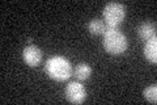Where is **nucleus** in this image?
Listing matches in <instances>:
<instances>
[{
	"label": "nucleus",
	"mask_w": 157,
	"mask_h": 105,
	"mask_svg": "<svg viewBox=\"0 0 157 105\" xmlns=\"http://www.w3.org/2000/svg\"><path fill=\"white\" fill-rule=\"evenodd\" d=\"M144 97L147 101H149L152 104H156L157 103V86H149L144 89Z\"/></svg>",
	"instance_id": "obj_10"
},
{
	"label": "nucleus",
	"mask_w": 157,
	"mask_h": 105,
	"mask_svg": "<svg viewBox=\"0 0 157 105\" xmlns=\"http://www.w3.org/2000/svg\"><path fill=\"white\" fill-rule=\"evenodd\" d=\"M143 53L147 61L151 62L152 64H156L157 62V38L156 37L145 41Z\"/></svg>",
	"instance_id": "obj_6"
},
{
	"label": "nucleus",
	"mask_w": 157,
	"mask_h": 105,
	"mask_svg": "<svg viewBox=\"0 0 157 105\" xmlns=\"http://www.w3.org/2000/svg\"><path fill=\"white\" fill-rule=\"evenodd\" d=\"M22 59L28 66L36 67L42 61V51L41 49L34 46V45H29L22 50Z\"/></svg>",
	"instance_id": "obj_5"
},
{
	"label": "nucleus",
	"mask_w": 157,
	"mask_h": 105,
	"mask_svg": "<svg viewBox=\"0 0 157 105\" xmlns=\"http://www.w3.org/2000/svg\"><path fill=\"white\" fill-rule=\"evenodd\" d=\"M104 47L105 50L111 55H122L127 47L128 42L123 33L119 30V28H107L106 32L104 33Z\"/></svg>",
	"instance_id": "obj_1"
},
{
	"label": "nucleus",
	"mask_w": 157,
	"mask_h": 105,
	"mask_svg": "<svg viewBox=\"0 0 157 105\" xmlns=\"http://www.w3.org/2000/svg\"><path fill=\"white\" fill-rule=\"evenodd\" d=\"M124 16H126L124 6L117 2L107 3L104 11H102L104 22L106 24L107 28H119L121 24L123 22Z\"/></svg>",
	"instance_id": "obj_3"
},
{
	"label": "nucleus",
	"mask_w": 157,
	"mask_h": 105,
	"mask_svg": "<svg viewBox=\"0 0 157 105\" xmlns=\"http://www.w3.org/2000/svg\"><path fill=\"white\" fill-rule=\"evenodd\" d=\"M137 36L143 41H148V39L156 37V25L152 21L141 22L137 28Z\"/></svg>",
	"instance_id": "obj_7"
},
{
	"label": "nucleus",
	"mask_w": 157,
	"mask_h": 105,
	"mask_svg": "<svg viewBox=\"0 0 157 105\" xmlns=\"http://www.w3.org/2000/svg\"><path fill=\"white\" fill-rule=\"evenodd\" d=\"M66 99L71 104H81L86 99V91L82 84L72 82L66 87Z\"/></svg>",
	"instance_id": "obj_4"
},
{
	"label": "nucleus",
	"mask_w": 157,
	"mask_h": 105,
	"mask_svg": "<svg viewBox=\"0 0 157 105\" xmlns=\"http://www.w3.org/2000/svg\"><path fill=\"white\" fill-rule=\"evenodd\" d=\"M72 74L77 80L84 82V80H88V79L92 76V68L88 66L86 63H80L78 66H76V68L73 70Z\"/></svg>",
	"instance_id": "obj_9"
},
{
	"label": "nucleus",
	"mask_w": 157,
	"mask_h": 105,
	"mask_svg": "<svg viewBox=\"0 0 157 105\" xmlns=\"http://www.w3.org/2000/svg\"><path fill=\"white\" fill-rule=\"evenodd\" d=\"M46 74L56 82H66L71 78L72 67L67 58L60 55H54L46 62Z\"/></svg>",
	"instance_id": "obj_2"
},
{
	"label": "nucleus",
	"mask_w": 157,
	"mask_h": 105,
	"mask_svg": "<svg viewBox=\"0 0 157 105\" xmlns=\"http://www.w3.org/2000/svg\"><path fill=\"white\" fill-rule=\"evenodd\" d=\"M88 30L93 36H104L106 32V24L101 18H93L88 24Z\"/></svg>",
	"instance_id": "obj_8"
}]
</instances>
